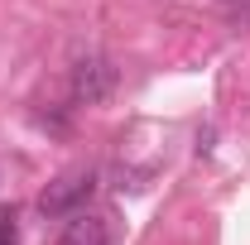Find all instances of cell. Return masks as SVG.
<instances>
[{"label":"cell","instance_id":"1","mask_svg":"<svg viewBox=\"0 0 250 245\" xmlns=\"http://www.w3.org/2000/svg\"><path fill=\"white\" fill-rule=\"evenodd\" d=\"M116 82H121V72H116V62L106 58L101 48H82L72 67H67V92L77 106H101V101H111L116 92Z\"/></svg>","mask_w":250,"mask_h":245},{"label":"cell","instance_id":"2","mask_svg":"<svg viewBox=\"0 0 250 245\" xmlns=\"http://www.w3.org/2000/svg\"><path fill=\"white\" fill-rule=\"evenodd\" d=\"M92 192H96V168L62 173V178H53V183L39 192V216H48V221L72 216V212H82V207L92 202Z\"/></svg>","mask_w":250,"mask_h":245},{"label":"cell","instance_id":"3","mask_svg":"<svg viewBox=\"0 0 250 245\" xmlns=\"http://www.w3.org/2000/svg\"><path fill=\"white\" fill-rule=\"evenodd\" d=\"M58 245H111V221L101 212H72L62 216V231H58Z\"/></svg>","mask_w":250,"mask_h":245},{"label":"cell","instance_id":"4","mask_svg":"<svg viewBox=\"0 0 250 245\" xmlns=\"http://www.w3.org/2000/svg\"><path fill=\"white\" fill-rule=\"evenodd\" d=\"M0 245H20V226H15V212H0Z\"/></svg>","mask_w":250,"mask_h":245}]
</instances>
